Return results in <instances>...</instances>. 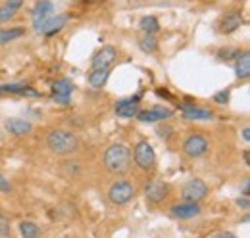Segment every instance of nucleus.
<instances>
[{"label":"nucleus","instance_id":"1","mask_svg":"<svg viewBox=\"0 0 250 238\" xmlns=\"http://www.w3.org/2000/svg\"><path fill=\"white\" fill-rule=\"evenodd\" d=\"M102 163L112 175H125L131 167V152L125 144L116 142L106 148L102 156Z\"/></svg>","mask_w":250,"mask_h":238},{"label":"nucleus","instance_id":"2","mask_svg":"<svg viewBox=\"0 0 250 238\" xmlns=\"http://www.w3.org/2000/svg\"><path fill=\"white\" fill-rule=\"evenodd\" d=\"M46 146L56 156H69L79 148V139L75 133L65 129H54L46 137Z\"/></svg>","mask_w":250,"mask_h":238},{"label":"nucleus","instance_id":"3","mask_svg":"<svg viewBox=\"0 0 250 238\" xmlns=\"http://www.w3.org/2000/svg\"><path fill=\"white\" fill-rule=\"evenodd\" d=\"M133 158H135L137 167H141L143 171H152L156 167V152L150 146L148 140L137 142L135 152H133Z\"/></svg>","mask_w":250,"mask_h":238},{"label":"nucleus","instance_id":"4","mask_svg":"<svg viewBox=\"0 0 250 238\" xmlns=\"http://www.w3.org/2000/svg\"><path fill=\"white\" fill-rule=\"evenodd\" d=\"M135 198V186L127 180H118L108 190V200L114 206H125Z\"/></svg>","mask_w":250,"mask_h":238},{"label":"nucleus","instance_id":"5","mask_svg":"<svg viewBox=\"0 0 250 238\" xmlns=\"http://www.w3.org/2000/svg\"><path fill=\"white\" fill-rule=\"evenodd\" d=\"M206 194H208V186L202 178H190L181 188V198L185 202H200L202 198H206Z\"/></svg>","mask_w":250,"mask_h":238},{"label":"nucleus","instance_id":"6","mask_svg":"<svg viewBox=\"0 0 250 238\" xmlns=\"http://www.w3.org/2000/svg\"><path fill=\"white\" fill-rule=\"evenodd\" d=\"M67 23V16H48L42 20H35V31L42 33L46 37H52L54 33H58L60 29H63V25Z\"/></svg>","mask_w":250,"mask_h":238},{"label":"nucleus","instance_id":"7","mask_svg":"<svg viewBox=\"0 0 250 238\" xmlns=\"http://www.w3.org/2000/svg\"><path fill=\"white\" fill-rule=\"evenodd\" d=\"M208 148H210L208 140L204 137H200V135H190L183 142V152L187 154L188 158H200V156H204L208 152Z\"/></svg>","mask_w":250,"mask_h":238},{"label":"nucleus","instance_id":"8","mask_svg":"<svg viewBox=\"0 0 250 238\" xmlns=\"http://www.w3.org/2000/svg\"><path fill=\"white\" fill-rule=\"evenodd\" d=\"M173 116V110L166 108V106H154L148 110H141L137 114V119L143 123H156V121H166Z\"/></svg>","mask_w":250,"mask_h":238},{"label":"nucleus","instance_id":"9","mask_svg":"<svg viewBox=\"0 0 250 238\" xmlns=\"http://www.w3.org/2000/svg\"><path fill=\"white\" fill-rule=\"evenodd\" d=\"M145 196L154 204H162L169 196V186L162 180H152L145 186Z\"/></svg>","mask_w":250,"mask_h":238},{"label":"nucleus","instance_id":"10","mask_svg":"<svg viewBox=\"0 0 250 238\" xmlns=\"http://www.w3.org/2000/svg\"><path fill=\"white\" fill-rule=\"evenodd\" d=\"M52 92H54V102H58V104H62V106H67L69 104V96H71V92H73V83H71V79H67V77H63L60 81H56L54 85H52Z\"/></svg>","mask_w":250,"mask_h":238},{"label":"nucleus","instance_id":"11","mask_svg":"<svg viewBox=\"0 0 250 238\" xmlns=\"http://www.w3.org/2000/svg\"><path fill=\"white\" fill-rule=\"evenodd\" d=\"M171 215L177 217V219H192L196 215H200V206L198 202H181V204H175L169 208Z\"/></svg>","mask_w":250,"mask_h":238},{"label":"nucleus","instance_id":"12","mask_svg":"<svg viewBox=\"0 0 250 238\" xmlns=\"http://www.w3.org/2000/svg\"><path fill=\"white\" fill-rule=\"evenodd\" d=\"M139 112H141V108H139V98L137 96L135 98H124L116 104V114L124 119L137 118Z\"/></svg>","mask_w":250,"mask_h":238},{"label":"nucleus","instance_id":"13","mask_svg":"<svg viewBox=\"0 0 250 238\" xmlns=\"http://www.w3.org/2000/svg\"><path fill=\"white\" fill-rule=\"evenodd\" d=\"M4 129H6L10 135H14V137H25V135H29L33 131V125L29 121H25V119L12 118V119H6Z\"/></svg>","mask_w":250,"mask_h":238},{"label":"nucleus","instance_id":"14","mask_svg":"<svg viewBox=\"0 0 250 238\" xmlns=\"http://www.w3.org/2000/svg\"><path fill=\"white\" fill-rule=\"evenodd\" d=\"M118 56V50L114 46H102L96 54L93 56V67H110Z\"/></svg>","mask_w":250,"mask_h":238},{"label":"nucleus","instance_id":"15","mask_svg":"<svg viewBox=\"0 0 250 238\" xmlns=\"http://www.w3.org/2000/svg\"><path fill=\"white\" fill-rule=\"evenodd\" d=\"M243 23H245V20H243V16H241L239 12H229V14H225V16L221 18V21H219V31L225 33V35H229V33H235Z\"/></svg>","mask_w":250,"mask_h":238},{"label":"nucleus","instance_id":"16","mask_svg":"<svg viewBox=\"0 0 250 238\" xmlns=\"http://www.w3.org/2000/svg\"><path fill=\"white\" fill-rule=\"evenodd\" d=\"M183 118L190 121H208V119H214V112L198 106H183Z\"/></svg>","mask_w":250,"mask_h":238},{"label":"nucleus","instance_id":"17","mask_svg":"<svg viewBox=\"0 0 250 238\" xmlns=\"http://www.w3.org/2000/svg\"><path fill=\"white\" fill-rule=\"evenodd\" d=\"M108 77H110L108 67H93V71L89 73V85L93 89H102L108 83Z\"/></svg>","mask_w":250,"mask_h":238},{"label":"nucleus","instance_id":"18","mask_svg":"<svg viewBox=\"0 0 250 238\" xmlns=\"http://www.w3.org/2000/svg\"><path fill=\"white\" fill-rule=\"evenodd\" d=\"M54 14V2L52 0H41L35 4V8L31 10L33 20H42V18H48Z\"/></svg>","mask_w":250,"mask_h":238},{"label":"nucleus","instance_id":"19","mask_svg":"<svg viewBox=\"0 0 250 238\" xmlns=\"http://www.w3.org/2000/svg\"><path fill=\"white\" fill-rule=\"evenodd\" d=\"M0 94H21V96H39L37 90L29 89L27 85L12 83V85H0Z\"/></svg>","mask_w":250,"mask_h":238},{"label":"nucleus","instance_id":"20","mask_svg":"<svg viewBox=\"0 0 250 238\" xmlns=\"http://www.w3.org/2000/svg\"><path fill=\"white\" fill-rule=\"evenodd\" d=\"M235 75L239 79H249L250 75V54L249 52H243L237 56V61H235Z\"/></svg>","mask_w":250,"mask_h":238},{"label":"nucleus","instance_id":"21","mask_svg":"<svg viewBox=\"0 0 250 238\" xmlns=\"http://www.w3.org/2000/svg\"><path fill=\"white\" fill-rule=\"evenodd\" d=\"M21 6H23V0H8V2L0 8V23L8 21L10 18H14L16 12H18Z\"/></svg>","mask_w":250,"mask_h":238},{"label":"nucleus","instance_id":"22","mask_svg":"<svg viewBox=\"0 0 250 238\" xmlns=\"http://www.w3.org/2000/svg\"><path fill=\"white\" fill-rule=\"evenodd\" d=\"M25 35V29L21 27H10V29H0V44H8L20 37Z\"/></svg>","mask_w":250,"mask_h":238},{"label":"nucleus","instance_id":"23","mask_svg":"<svg viewBox=\"0 0 250 238\" xmlns=\"http://www.w3.org/2000/svg\"><path fill=\"white\" fill-rule=\"evenodd\" d=\"M139 46H141V50H143V52H146V54H152V52H156V50H158V42H156V39H154V35H148V33H145V37L139 40Z\"/></svg>","mask_w":250,"mask_h":238},{"label":"nucleus","instance_id":"24","mask_svg":"<svg viewBox=\"0 0 250 238\" xmlns=\"http://www.w3.org/2000/svg\"><path fill=\"white\" fill-rule=\"evenodd\" d=\"M20 235L25 238H35L41 235V229L33 221H21L20 223Z\"/></svg>","mask_w":250,"mask_h":238},{"label":"nucleus","instance_id":"25","mask_svg":"<svg viewBox=\"0 0 250 238\" xmlns=\"http://www.w3.org/2000/svg\"><path fill=\"white\" fill-rule=\"evenodd\" d=\"M139 25H141V29L145 31V33H148V35H154L156 31H160V23H158V20L154 16H145L139 21Z\"/></svg>","mask_w":250,"mask_h":238},{"label":"nucleus","instance_id":"26","mask_svg":"<svg viewBox=\"0 0 250 238\" xmlns=\"http://www.w3.org/2000/svg\"><path fill=\"white\" fill-rule=\"evenodd\" d=\"M12 227H10V219L6 215H0V237H10Z\"/></svg>","mask_w":250,"mask_h":238},{"label":"nucleus","instance_id":"27","mask_svg":"<svg viewBox=\"0 0 250 238\" xmlns=\"http://www.w3.org/2000/svg\"><path fill=\"white\" fill-rule=\"evenodd\" d=\"M214 102L219 104V106H223V104H227L229 102V90H219L214 94Z\"/></svg>","mask_w":250,"mask_h":238},{"label":"nucleus","instance_id":"28","mask_svg":"<svg viewBox=\"0 0 250 238\" xmlns=\"http://www.w3.org/2000/svg\"><path fill=\"white\" fill-rule=\"evenodd\" d=\"M0 192H4V194L12 192V184H10V180L4 177L2 173H0Z\"/></svg>","mask_w":250,"mask_h":238},{"label":"nucleus","instance_id":"29","mask_svg":"<svg viewBox=\"0 0 250 238\" xmlns=\"http://www.w3.org/2000/svg\"><path fill=\"white\" fill-rule=\"evenodd\" d=\"M237 206L239 208H243V209H249L250 208V202H249V196H241V198H237Z\"/></svg>","mask_w":250,"mask_h":238},{"label":"nucleus","instance_id":"30","mask_svg":"<svg viewBox=\"0 0 250 238\" xmlns=\"http://www.w3.org/2000/svg\"><path fill=\"white\" fill-rule=\"evenodd\" d=\"M231 54H239V50H221V52H219V58H221V60H231V58H233Z\"/></svg>","mask_w":250,"mask_h":238},{"label":"nucleus","instance_id":"31","mask_svg":"<svg viewBox=\"0 0 250 238\" xmlns=\"http://www.w3.org/2000/svg\"><path fill=\"white\" fill-rule=\"evenodd\" d=\"M169 131H171V129H167V127H166V129H164V127H158L156 133L162 137V139H167V137H169Z\"/></svg>","mask_w":250,"mask_h":238},{"label":"nucleus","instance_id":"32","mask_svg":"<svg viewBox=\"0 0 250 238\" xmlns=\"http://www.w3.org/2000/svg\"><path fill=\"white\" fill-rule=\"evenodd\" d=\"M212 237H221V238H235L233 233H227V231H219V233H214Z\"/></svg>","mask_w":250,"mask_h":238},{"label":"nucleus","instance_id":"33","mask_svg":"<svg viewBox=\"0 0 250 238\" xmlns=\"http://www.w3.org/2000/svg\"><path fill=\"white\" fill-rule=\"evenodd\" d=\"M243 194H245V196H250V180L249 178H247L245 184H243Z\"/></svg>","mask_w":250,"mask_h":238},{"label":"nucleus","instance_id":"34","mask_svg":"<svg viewBox=\"0 0 250 238\" xmlns=\"http://www.w3.org/2000/svg\"><path fill=\"white\" fill-rule=\"evenodd\" d=\"M243 139H245L247 142H249V140H250V129H249V127H247V129L243 131Z\"/></svg>","mask_w":250,"mask_h":238},{"label":"nucleus","instance_id":"35","mask_svg":"<svg viewBox=\"0 0 250 238\" xmlns=\"http://www.w3.org/2000/svg\"><path fill=\"white\" fill-rule=\"evenodd\" d=\"M83 2H87V4H96V2H100V0H83Z\"/></svg>","mask_w":250,"mask_h":238}]
</instances>
